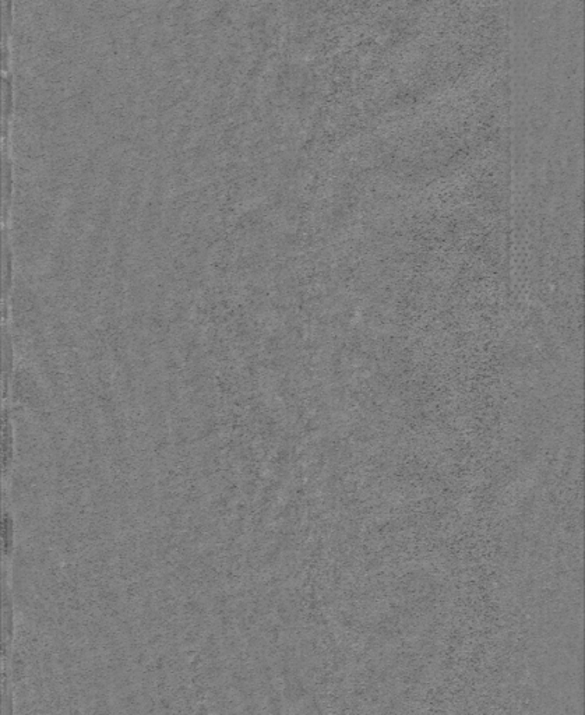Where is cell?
I'll use <instances>...</instances> for the list:
<instances>
[{
	"mask_svg": "<svg viewBox=\"0 0 585 715\" xmlns=\"http://www.w3.org/2000/svg\"><path fill=\"white\" fill-rule=\"evenodd\" d=\"M17 524L14 511L10 509L8 503H3V555L4 559L11 558L16 548Z\"/></svg>",
	"mask_w": 585,
	"mask_h": 715,
	"instance_id": "obj_1",
	"label": "cell"
}]
</instances>
